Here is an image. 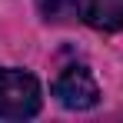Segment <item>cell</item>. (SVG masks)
Here are the masks:
<instances>
[{
	"label": "cell",
	"instance_id": "3",
	"mask_svg": "<svg viewBox=\"0 0 123 123\" xmlns=\"http://www.w3.org/2000/svg\"><path fill=\"white\" fill-rule=\"evenodd\" d=\"M80 17L100 33H117L123 30V0H83Z\"/></svg>",
	"mask_w": 123,
	"mask_h": 123
},
{
	"label": "cell",
	"instance_id": "2",
	"mask_svg": "<svg viewBox=\"0 0 123 123\" xmlns=\"http://www.w3.org/2000/svg\"><path fill=\"white\" fill-rule=\"evenodd\" d=\"M53 100L67 110H93L100 103V86L86 67H67L53 80Z\"/></svg>",
	"mask_w": 123,
	"mask_h": 123
},
{
	"label": "cell",
	"instance_id": "4",
	"mask_svg": "<svg viewBox=\"0 0 123 123\" xmlns=\"http://www.w3.org/2000/svg\"><path fill=\"white\" fill-rule=\"evenodd\" d=\"M83 0H37V10L47 23H67L73 17H80Z\"/></svg>",
	"mask_w": 123,
	"mask_h": 123
},
{
	"label": "cell",
	"instance_id": "1",
	"mask_svg": "<svg viewBox=\"0 0 123 123\" xmlns=\"http://www.w3.org/2000/svg\"><path fill=\"white\" fill-rule=\"evenodd\" d=\"M43 106L40 80L17 67H0V120H30Z\"/></svg>",
	"mask_w": 123,
	"mask_h": 123
}]
</instances>
